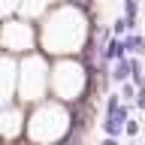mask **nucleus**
Returning <instances> with one entry per match:
<instances>
[{
  "label": "nucleus",
  "instance_id": "1",
  "mask_svg": "<svg viewBox=\"0 0 145 145\" xmlns=\"http://www.w3.org/2000/svg\"><path fill=\"white\" fill-rule=\"evenodd\" d=\"M39 36H42L45 52H52V54H72V52H79L82 45H85V36H88V24H85L82 9L57 6L52 15L45 18Z\"/></svg>",
  "mask_w": 145,
  "mask_h": 145
},
{
  "label": "nucleus",
  "instance_id": "2",
  "mask_svg": "<svg viewBox=\"0 0 145 145\" xmlns=\"http://www.w3.org/2000/svg\"><path fill=\"white\" fill-rule=\"evenodd\" d=\"M70 130V112L61 103H39L33 109V115L27 121V136L33 142H52V139H63Z\"/></svg>",
  "mask_w": 145,
  "mask_h": 145
},
{
  "label": "nucleus",
  "instance_id": "3",
  "mask_svg": "<svg viewBox=\"0 0 145 145\" xmlns=\"http://www.w3.org/2000/svg\"><path fill=\"white\" fill-rule=\"evenodd\" d=\"M48 85H52V91L57 94V100H67V103H70V100L82 97V91L88 85V72H85V67L76 63V61H57Z\"/></svg>",
  "mask_w": 145,
  "mask_h": 145
},
{
  "label": "nucleus",
  "instance_id": "4",
  "mask_svg": "<svg viewBox=\"0 0 145 145\" xmlns=\"http://www.w3.org/2000/svg\"><path fill=\"white\" fill-rule=\"evenodd\" d=\"M48 79H52V72H48L45 61L39 54H30V57L21 63V72H18V94H21V100H24V103L42 100Z\"/></svg>",
  "mask_w": 145,
  "mask_h": 145
},
{
  "label": "nucleus",
  "instance_id": "5",
  "mask_svg": "<svg viewBox=\"0 0 145 145\" xmlns=\"http://www.w3.org/2000/svg\"><path fill=\"white\" fill-rule=\"evenodd\" d=\"M0 42H3V48L6 52H30L33 48V42H36V30L27 21H6L3 24V33H0Z\"/></svg>",
  "mask_w": 145,
  "mask_h": 145
},
{
  "label": "nucleus",
  "instance_id": "6",
  "mask_svg": "<svg viewBox=\"0 0 145 145\" xmlns=\"http://www.w3.org/2000/svg\"><path fill=\"white\" fill-rule=\"evenodd\" d=\"M124 124H127V106H121V97H118V94H109L103 130H106L109 136H121L124 133Z\"/></svg>",
  "mask_w": 145,
  "mask_h": 145
},
{
  "label": "nucleus",
  "instance_id": "7",
  "mask_svg": "<svg viewBox=\"0 0 145 145\" xmlns=\"http://www.w3.org/2000/svg\"><path fill=\"white\" fill-rule=\"evenodd\" d=\"M15 85H18V72H15V63L9 61L6 54H0V106H6L12 94H15Z\"/></svg>",
  "mask_w": 145,
  "mask_h": 145
},
{
  "label": "nucleus",
  "instance_id": "8",
  "mask_svg": "<svg viewBox=\"0 0 145 145\" xmlns=\"http://www.w3.org/2000/svg\"><path fill=\"white\" fill-rule=\"evenodd\" d=\"M21 124H24V118H21V112H18L15 106H0V136L3 139H15L18 133H21Z\"/></svg>",
  "mask_w": 145,
  "mask_h": 145
},
{
  "label": "nucleus",
  "instance_id": "9",
  "mask_svg": "<svg viewBox=\"0 0 145 145\" xmlns=\"http://www.w3.org/2000/svg\"><path fill=\"white\" fill-rule=\"evenodd\" d=\"M54 0H21V15L24 18H39L45 9H52Z\"/></svg>",
  "mask_w": 145,
  "mask_h": 145
},
{
  "label": "nucleus",
  "instance_id": "10",
  "mask_svg": "<svg viewBox=\"0 0 145 145\" xmlns=\"http://www.w3.org/2000/svg\"><path fill=\"white\" fill-rule=\"evenodd\" d=\"M103 57H106V61L127 57V45H124V39H109V45H106V52H103Z\"/></svg>",
  "mask_w": 145,
  "mask_h": 145
},
{
  "label": "nucleus",
  "instance_id": "11",
  "mask_svg": "<svg viewBox=\"0 0 145 145\" xmlns=\"http://www.w3.org/2000/svg\"><path fill=\"white\" fill-rule=\"evenodd\" d=\"M124 45H127V52H145V39L142 36H124Z\"/></svg>",
  "mask_w": 145,
  "mask_h": 145
}]
</instances>
